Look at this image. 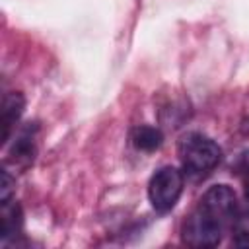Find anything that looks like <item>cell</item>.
Here are the masks:
<instances>
[{"mask_svg": "<svg viewBox=\"0 0 249 249\" xmlns=\"http://www.w3.org/2000/svg\"><path fill=\"white\" fill-rule=\"evenodd\" d=\"M237 218V196L228 185L210 187L183 226V241L191 247H216Z\"/></svg>", "mask_w": 249, "mask_h": 249, "instance_id": "6da1fadb", "label": "cell"}, {"mask_svg": "<svg viewBox=\"0 0 249 249\" xmlns=\"http://www.w3.org/2000/svg\"><path fill=\"white\" fill-rule=\"evenodd\" d=\"M177 154H179L185 173L193 177L208 175L222 160L220 146L212 138L200 132L185 134L177 144Z\"/></svg>", "mask_w": 249, "mask_h": 249, "instance_id": "7a4b0ae2", "label": "cell"}, {"mask_svg": "<svg viewBox=\"0 0 249 249\" xmlns=\"http://www.w3.org/2000/svg\"><path fill=\"white\" fill-rule=\"evenodd\" d=\"M183 185H185V177L183 171H179L177 167L165 165L158 169L148 183V198L152 206L158 212L171 210L183 193Z\"/></svg>", "mask_w": 249, "mask_h": 249, "instance_id": "3957f363", "label": "cell"}, {"mask_svg": "<svg viewBox=\"0 0 249 249\" xmlns=\"http://www.w3.org/2000/svg\"><path fill=\"white\" fill-rule=\"evenodd\" d=\"M25 107V99L19 91H10L2 99V142H8L16 123L19 121Z\"/></svg>", "mask_w": 249, "mask_h": 249, "instance_id": "277c9868", "label": "cell"}, {"mask_svg": "<svg viewBox=\"0 0 249 249\" xmlns=\"http://www.w3.org/2000/svg\"><path fill=\"white\" fill-rule=\"evenodd\" d=\"M132 144L136 150L140 152H154L161 146L163 142V134L160 128L156 126H150V124H140L132 130V136H130Z\"/></svg>", "mask_w": 249, "mask_h": 249, "instance_id": "5b68a950", "label": "cell"}, {"mask_svg": "<svg viewBox=\"0 0 249 249\" xmlns=\"http://www.w3.org/2000/svg\"><path fill=\"white\" fill-rule=\"evenodd\" d=\"M0 228H2V239L6 241L10 235H16L21 228V210L16 200H6L2 202V212H0Z\"/></svg>", "mask_w": 249, "mask_h": 249, "instance_id": "8992f818", "label": "cell"}, {"mask_svg": "<svg viewBox=\"0 0 249 249\" xmlns=\"http://www.w3.org/2000/svg\"><path fill=\"white\" fill-rule=\"evenodd\" d=\"M35 156V144H33V134H29V128H25L14 142L10 160L19 165H29Z\"/></svg>", "mask_w": 249, "mask_h": 249, "instance_id": "52a82bcc", "label": "cell"}, {"mask_svg": "<svg viewBox=\"0 0 249 249\" xmlns=\"http://www.w3.org/2000/svg\"><path fill=\"white\" fill-rule=\"evenodd\" d=\"M231 241L237 247H249V210L237 214L231 226Z\"/></svg>", "mask_w": 249, "mask_h": 249, "instance_id": "ba28073f", "label": "cell"}, {"mask_svg": "<svg viewBox=\"0 0 249 249\" xmlns=\"http://www.w3.org/2000/svg\"><path fill=\"white\" fill-rule=\"evenodd\" d=\"M14 179H12V175L4 169L2 171V183H0V200L2 202H6V200H10L12 198V193H14Z\"/></svg>", "mask_w": 249, "mask_h": 249, "instance_id": "9c48e42d", "label": "cell"}, {"mask_svg": "<svg viewBox=\"0 0 249 249\" xmlns=\"http://www.w3.org/2000/svg\"><path fill=\"white\" fill-rule=\"evenodd\" d=\"M245 196H247V202H249V173H247V185H245Z\"/></svg>", "mask_w": 249, "mask_h": 249, "instance_id": "30bf717a", "label": "cell"}]
</instances>
